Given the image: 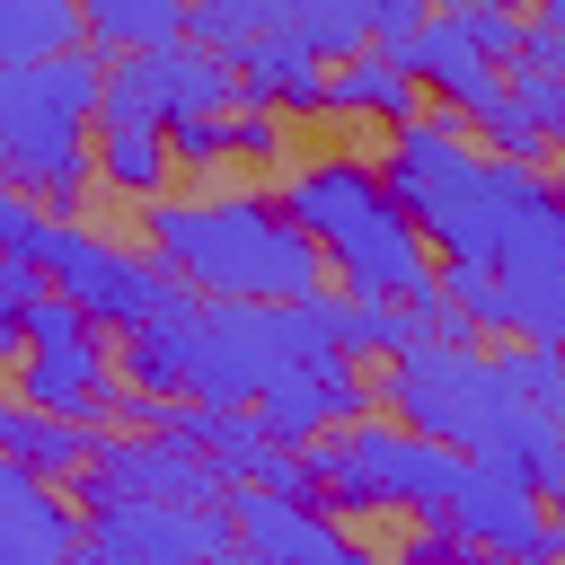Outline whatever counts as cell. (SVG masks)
Listing matches in <instances>:
<instances>
[{
  "instance_id": "9",
  "label": "cell",
  "mask_w": 565,
  "mask_h": 565,
  "mask_svg": "<svg viewBox=\"0 0 565 565\" xmlns=\"http://www.w3.org/2000/svg\"><path fill=\"white\" fill-rule=\"evenodd\" d=\"M230 547L221 503H177V494H106L79 503V556L97 565H194Z\"/></svg>"
},
{
  "instance_id": "6",
  "label": "cell",
  "mask_w": 565,
  "mask_h": 565,
  "mask_svg": "<svg viewBox=\"0 0 565 565\" xmlns=\"http://www.w3.org/2000/svg\"><path fill=\"white\" fill-rule=\"evenodd\" d=\"M380 362L388 371L371 380V406L433 433V441H450V450H468V459L494 441L503 406H521L503 388V362L486 353V335H415V344H397Z\"/></svg>"
},
{
  "instance_id": "18",
  "label": "cell",
  "mask_w": 565,
  "mask_h": 565,
  "mask_svg": "<svg viewBox=\"0 0 565 565\" xmlns=\"http://www.w3.org/2000/svg\"><path fill=\"white\" fill-rule=\"evenodd\" d=\"M88 441H97V424H71V415H44V406H26V397H0V450L26 459L35 477L62 486V477L88 459Z\"/></svg>"
},
{
  "instance_id": "17",
  "label": "cell",
  "mask_w": 565,
  "mask_h": 565,
  "mask_svg": "<svg viewBox=\"0 0 565 565\" xmlns=\"http://www.w3.org/2000/svg\"><path fill=\"white\" fill-rule=\"evenodd\" d=\"M477 459L503 468V477H521V486H539V494H556L565 486V424L547 406H503V424H494V441Z\"/></svg>"
},
{
  "instance_id": "8",
  "label": "cell",
  "mask_w": 565,
  "mask_h": 565,
  "mask_svg": "<svg viewBox=\"0 0 565 565\" xmlns=\"http://www.w3.org/2000/svg\"><path fill=\"white\" fill-rule=\"evenodd\" d=\"M26 256H35L44 282H53L62 300H79L106 335H132L141 318H159V309L185 291L150 247H115V238H97V230H79V221H62V212H44V230H35Z\"/></svg>"
},
{
  "instance_id": "27",
  "label": "cell",
  "mask_w": 565,
  "mask_h": 565,
  "mask_svg": "<svg viewBox=\"0 0 565 565\" xmlns=\"http://www.w3.org/2000/svg\"><path fill=\"white\" fill-rule=\"evenodd\" d=\"M433 0H371V44H397L406 26H424Z\"/></svg>"
},
{
  "instance_id": "24",
  "label": "cell",
  "mask_w": 565,
  "mask_h": 565,
  "mask_svg": "<svg viewBox=\"0 0 565 565\" xmlns=\"http://www.w3.org/2000/svg\"><path fill=\"white\" fill-rule=\"evenodd\" d=\"M503 97L556 141L565 132V71H539V62H503Z\"/></svg>"
},
{
  "instance_id": "16",
  "label": "cell",
  "mask_w": 565,
  "mask_h": 565,
  "mask_svg": "<svg viewBox=\"0 0 565 565\" xmlns=\"http://www.w3.org/2000/svg\"><path fill=\"white\" fill-rule=\"evenodd\" d=\"M88 168H97V194H124V203H150L177 177V159H168V141L150 124H97L88 132Z\"/></svg>"
},
{
  "instance_id": "13",
  "label": "cell",
  "mask_w": 565,
  "mask_h": 565,
  "mask_svg": "<svg viewBox=\"0 0 565 565\" xmlns=\"http://www.w3.org/2000/svg\"><path fill=\"white\" fill-rule=\"evenodd\" d=\"M62 556H79V512L53 494V477L0 450V565H62Z\"/></svg>"
},
{
  "instance_id": "14",
  "label": "cell",
  "mask_w": 565,
  "mask_h": 565,
  "mask_svg": "<svg viewBox=\"0 0 565 565\" xmlns=\"http://www.w3.org/2000/svg\"><path fill=\"white\" fill-rule=\"evenodd\" d=\"M388 53L415 71V88H433V106H459V115H477V106L503 88V71L459 35V18H450L441 0H433V18H424V26H406Z\"/></svg>"
},
{
  "instance_id": "3",
  "label": "cell",
  "mask_w": 565,
  "mask_h": 565,
  "mask_svg": "<svg viewBox=\"0 0 565 565\" xmlns=\"http://www.w3.org/2000/svg\"><path fill=\"white\" fill-rule=\"evenodd\" d=\"M282 212L300 221V238L318 247L335 291H353V300H415V291H433L424 238H415V221L397 212V194L380 185L371 159H353V150L300 159L282 177Z\"/></svg>"
},
{
  "instance_id": "11",
  "label": "cell",
  "mask_w": 565,
  "mask_h": 565,
  "mask_svg": "<svg viewBox=\"0 0 565 565\" xmlns=\"http://www.w3.org/2000/svg\"><path fill=\"white\" fill-rule=\"evenodd\" d=\"M221 512H230V547L274 556V565H344V556H362V547H353V530H335V521L318 512V494L230 486V494H221Z\"/></svg>"
},
{
  "instance_id": "5",
  "label": "cell",
  "mask_w": 565,
  "mask_h": 565,
  "mask_svg": "<svg viewBox=\"0 0 565 565\" xmlns=\"http://www.w3.org/2000/svg\"><path fill=\"white\" fill-rule=\"evenodd\" d=\"M300 468H309L318 503H335V512H415V521H441L450 494H459V477H468V450H450V441H433V433H415L397 415L388 424L353 415V424L309 433Z\"/></svg>"
},
{
  "instance_id": "15",
  "label": "cell",
  "mask_w": 565,
  "mask_h": 565,
  "mask_svg": "<svg viewBox=\"0 0 565 565\" xmlns=\"http://www.w3.org/2000/svg\"><path fill=\"white\" fill-rule=\"evenodd\" d=\"M415 106H424V88H415V71L388 44H353V53L327 62V115H353V124H380L388 132Z\"/></svg>"
},
{
  "instance_id": "19",
  "label": "cell",
  "mask_w": 565,
  "mask_h": 565,
  "mask_svg": "<svg viewBox=\"0 0 565 565\" xmlns=\"http://www.w3.org/2000/svg\"><path fill=\"white\" fill-rule=\"evenodd\" d=\"M79 9V44L97 53H150L185 35V0H71Z\"/></svg>"
},
{
  "instance_id": "22",
  "label": "cell",
  "mask_w": 565,
  "mask_h": 565,
  "mask_svg": "<svg viewBox=\"0 0 565 565\" xmlns=\"http://www.w3.org/2000/svg\"><path fill=\"white\" fill-rule=\"evenodd\" d=\"M256 26H274L265 0H185V44H203V53H221V62H230V44H247Z\"/></svg>"
},
{
  "instance_id": "21",
  "label": "cell",
  "mask_w": 565,
  "mask_h": 565,
  "mask_svg": "<svg viewBox=\"0 0 565 565\" xmlns=\"http://www.w3.org/2000/svg\"><path fill=\"white\" fill-rule=\"evenodd\" d=\"M62 44H79L71 0H0V62H44Z\"/></svg>"
},
{
  "instance_id": "25",
  "label": "cell",
  "mask_w": 565,
  "mask_h": 565,
  "mask_svg": "<svg viewBox=\"0 0 565 565\" xmlns=\"http://www.w3.org/2000/svg\"><path fill=\"white\" fill-rule=\"evenodd\" d=\"M35 291H44V265L35 256H0V353H18V327H26Z\"/></svg>"
},
{
  "instance_id": "2",
  "label": "cell",
  "mask_w": 565,
  "mask_h": 565,
  "mask_svg": "<svg viewBox=\"0 0 565 565\" xmlns=\"http://www.w3.org/2000/svg\"><path fill=\"white\" fill-rule=\"evenodd\" d=\"M141 247L203 300H300V291L327 282V265L300 238V221L282 212V194H256V185L150 194Z\"/></svg>"
},
{
  "instance_id": "20",
  "label": "cell",
  "mask_w": 565,
  "mask_h": 565,
  "mask_svg": "<svg viewBox=\"0 0 565 565\" xmlns=\"http://www.w3.org/2000/svg\"><path fill=\"white\" fill-rule=\"evenodd\" d=\"M265 18H274L282 35H300L318 62L371 44V0H265Z\"/></svg>"
},
{
  "instance_id": "12",
  "label": "cell",
  "mask_w": 565,
  "mask_h": 565,
  "mask_svg": "<svg viewBox=\"0 0 565 565\" xmlns=\"http://www.w3.org/2000/svg\"><path fill=\"white\" fill-rule=\"evenodd\" d=\"M230 79H238L247 106H265V115H282V124L327 115V62H318L300 35H282V26H256L247 44H230Z\"/></svg>"
},
{
  "instance_id": "1",
  "label": "cell",
  "mask_w": 565,
  "mask_h": 565,
  "mask_svg": "<svg viewBox=\"0 0 565 565\" xmlns=\"http://www.w3.org/2000/svg\"><path fill=\"white\" fill-rule=\"evenodd\" d=\"M371 168L424 247L494 265L503 318L521 344L565 335V212H556V185L539 159H494V150H477L459 106H415L388 124V150Z\"/></svg>"
},
{
  "instance_id": "23",
  "label": "cell",
  "mask_w": 565,
  "mask_h": 565,
  "mask_svg": "<svg viewBox=\"0 0 565 565\" xmlns=\"http://www.w3.org/2000/svg\"><path fill=\"white\" fill-rule=\"evenodd\" d=\"M494 362H503V388H512L521 406L565 415V371H556V344H512V353H494Z\"/></svg>"
},
{
  "instance_id": "28",
  "label": "cell",
  "mask_w": 565,
  "mask_h": 565,
  "mask_svg": "<svg viewBox=\"0 0 565 565\" xmlns=\"http://www.w3.org/2000/svg\"><path fill=\"white\" fill-rule=\"evenodd\" d=\"M486 9H512V18H521V9H530V0H486Z\"/></svg>"
},
{
  "instance_id": "10",
  "label": "cell",
  "mask_w": 565,
  "mask_h": 565,
  "mask_svg": "<svg viewBox=\"0 0 565 565\" xmlns=\"http://www.w3.org/2000/svg\"><path fill=\"white\" fill-rule=\"evenodd\" d=\"M441 530H450L468 556H530V565H547V556L565 547V530L547 521V494L521 486V477H503V468H486V459H468Z\"/></svg>"
},
{
  "instance_id": "26",
  "label": "cell",
  "mask_w": 565,
  "mask_h": 565,
  "mask_svg": "<svg viewBox=\"0 0 565 565\" xmlns=\"http://www.w3.org/2000/svg\"><path fill=\"white\" fill-rule=\"evenodd\" d=\"M35 230H44V203H35L26 185H0V256H26Z\"/></svg>"
},
{
  "instance_id": "7",
  "label": "cell",
  "mask_w": 565,
  "mask_h": 565,
  "mask_svg": "<svg viewBox=\"0 0 565 565\" xmlns=\"http://www.w3.org/2000/svg\"><path fill=\"white\" fill-rule=\"evenodd\" d=\"M18 397L26 406H44V415H71V424H106L115 406H124V371H115V335L79 309V300H62L53 282L35 291V309H26V327H18Z\"/></svg>"
},
{
  "instance_id": "4",
  "label": "cell",
  "mask_w": 565,
  "mask_h": 565,
  "mask_svg": "<svg viewBox=\"0 0 565 565\" xmlns=\"http://www.w3.org/2000/svg\"><path fill=\"white\" fill-rule=\"evenodd\" d=\"M97 44H62L44 62H0V185H26L44 212L97 194L88 115H97Z\"/></svg>"
}]
</instances>
